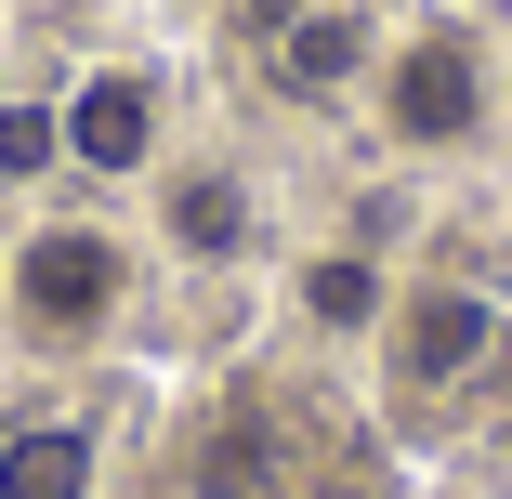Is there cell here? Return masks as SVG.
<instances>
[{
    "label": "cell",
    "mask_w": 512,
    "mask_h": 499,
    "mask_svg": "<svg viewBox=\"0 0 512 499\" xmlns=\"http://www.w3.org/2000/svg\"><path fill=\"white\" fill-rule=\"evenodd\" d=\"M14 303H27L40 329H92V316L119 303V250H106V237H79V224H53V237L14 263Z\"/></svg>",
    "instance_id": "obj_1"
},
{
    "label": "cell",
    "mask_w": 512,
    "mask_h": 499,
    "mask_svg": "<svg viewBox=\"0 0 512 499\" xmlns=\"http://www.w3.org/2000/svg\"><path fill=\"white\" fill-rule=\"evenodd\" d=\"M473 355H486V303H473V289H421V303L394 316V381L407 394H447Z\"/></svg>",
    "instance_id": "obj_2"
},
{
    "label": "cell",
    "mask_w": 512,
    "mask_h": 499,
    "mask_svg": "<svg viewBox=\"0 0 512 499\" xmlns=\"http://www.w3.org/2000/svg\"><path fill=\"white\" fill-rule=\"evenodd\" d=\"M486 119V79H473V53L460 40H421L394 66V132H421V145H447V132H473Z\"/></svg>",
    "instance_id": "obj_3"
},
{
    "label": "cell",
    "mask_w": 512,
    "mask_h": 499,
    "mask_svg": "<svg viewBox=\"0 0 512 499\" xmlns=\"http://www.w3.org/2000/svg\"><path fill=\"white\" fill-rule=\"evenodd\" d=\"M66 132H79L92 171H132V158H145V92H132V79H92L79 106H66Z\"/></svg>",
    "instance_id": "obj_4"
},
{
    "label": "cell",
    "mask_w": 512,
    "mask_h": 499,
    "mask_svg": "<svg viewBox=\"0 0 512 499\" xmlns=\"http://www.w3.org/2000/svg\"><path fill=\"white\" fill-rule=\"evenodd\" d=\"M79 473H92L79 434H14L0 447V499H79Z\"/></svg>",
    "instance_id": "obj_5"
},
{
    "label": "cell",
    "mask_w": 512,
    "mask_h": 499,
    "mask_svg": "<svg viewBox=\"0 0 512 499\" xmlns=\"http://www.w3.org/2000/svg\"><path fill=\"white\" fill-rule=\"evenodd\" d=\"M276 79H289V92H329V79H355V27H342V14H302V27L276 40Z\"/></svg>",
    "instance_id": "obj_6"
},
{
    "label": "cell",
    "mask_w": 512,
    "mask_h": 499,
    "mask_svg": "<svg viewBox=\"0 0 512 499\" xmlns=\"http://www.w3.org/2000/svg\"><path fill=\"white\" fill-rule=\"evenodd\" d=\"M263 460H276V447H263V408H237L224 434H197V486H211V499H250Z\"/></svg>",
    "instance_id": "obj_7"
},
{
    "label": "cell",
    "mask_w": 512,
    "mask_h": 499,
    "mask_svg": "<svg viewBox=\"0 0 512 499\" xmlns=\"http://www.w3.org/2000/svg\"><path fill=\"white\" fill-rule=\"evenodd\" d=\"M171 237L184 250H237V184H184L171 197Z\"/></svg>",
    "instance_id": "obj_8"
},
{
    "label": "cell",
    "mask_w": 512,
    "mask_h": 499,
    "mask_svg": "<svg viewBox=\"0 0 512 499\" xmlns=\"http://www.w3.org/2000/svg\"><path fill=\"white\" fill-rule=\"evenodd\" d=\"M302 303H316V316H368V263H316Z\"/></svg>",
    "instance_id": "obj_9"
},
{
    "label": "cell",
    "mask_w": 512,
    "mask_h": 499,
    "mask_svg": "<svg viewBox=\"0 0 512 499\" xmlns=\"http://www.w3.org/2000/svg\"><path fill=\"white\" fill-rule=\"evenodd\" d=\"M53 158V119H0V171H40Z\"/></svg>",
    "instance_id": "obj_10"
}]
</instances>
